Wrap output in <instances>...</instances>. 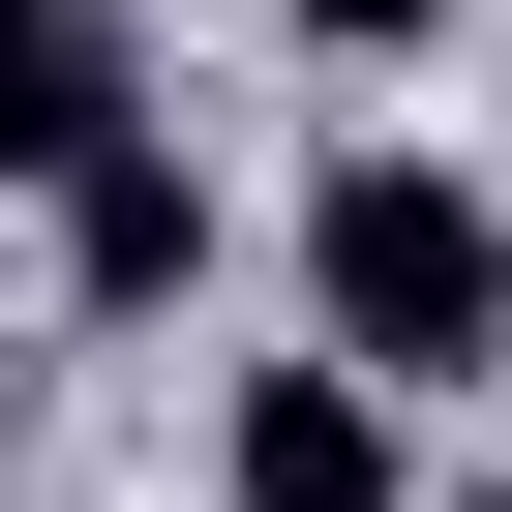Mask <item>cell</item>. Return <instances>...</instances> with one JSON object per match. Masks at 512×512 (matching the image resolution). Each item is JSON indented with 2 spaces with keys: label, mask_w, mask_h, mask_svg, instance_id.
<instances>
[{
  "label": "cell",
  "mask_w": 512,
  "mask_h": 512,
  "mask_svg": "<svg viewBox=\"0 0 512 512\" xmlns=\"http://www.w3.org/2000/svg\"><path fill=\"white\" fill-rule=\"evenodd\" d=\"M302 332H332L362 392H482V362H512V211H482L452 151H332V181H302Z\"/></svg>",
  "instance_id": "obj_1"
},
{
  "label": "cell",
  "mask_w": 512,
  "mask_h": 512,
  "mask_svg": "<svg viewBox=\"0 0 512 512\" xmlns=\"http://www.w3.org/2000/svg\"><path fill=\"white\" fill-rule=\"evenodd\" d=\"M121 121H151V31H121V0H0V181L61 211Z\"/></svg>",
  "instance_id": "obj_2"
},
{
  "label": "cell",
  "mask_w": 512,
  "mask_h": 512,
  "mask_svg": "<svg viewBox=\"0 0 512 512\" xmlns=\"http://www.w3.org/2000/svg\"><path fill=\"white\" fill-rule=\"evenodd\" d=\"M181 272H211V181H181V121H121V151L61 181V302H91V332H181Z\"/></svg>",
  "instance_id": "obj_3"
},
{
  "label": "cell",
  "mask_w": 512,
  "mask_h": 512,
  "mask_svg": "<svg viewBox=\"0 0 512 512\" xmlns=\"http://www.w3.org/2000/svg\"><path fill=\"white\" fill-rule=\"evenodd\" d=\"M211 482L241 512H392V392L302 332V362H241V422H211Z\"/></svg>",
  "instance_id": "obj_4"
},
{
  "label": "cell",
  "mask_w": 512,
  "mask_h": 512,
  "mask_svg": "<svg viewBox=\"0 0 512 512\" xmlns=\"http://www.w3.org/2000/svg\"><path fill=\"white\" fill-rule=\"evenodd\" d=\"M302 31H332V61H422V31H452V0H302Z\"/></svg>",
  "instance_id": "obj_5"
},
{
  "label": "cell",
  "mask_w": 512,
  "mask_h": 512,
  "mask_svg": "<svg viewBox=\"0 0 512 512\" xmlns=\"http://www.w3.org/2000/svg\"><path fill=\"white\" fill-rule=\"evenodd\" d=\"M0 422H31V332H0Z\"/></svg>",
  "instance_id": "obj_6"
}]
</instances>
